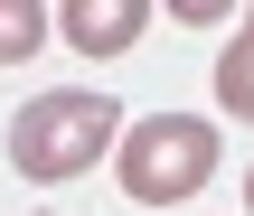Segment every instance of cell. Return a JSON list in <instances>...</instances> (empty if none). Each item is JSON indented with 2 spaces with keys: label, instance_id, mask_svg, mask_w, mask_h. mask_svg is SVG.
<instances>
[{
  "label": "cell",
  "instance_id": "3957f363",
  "mask_svg": "<svg viewBox=\"0 0 254 216\" xmlns=\"http://www.w3.org/2000/svg\"><path fill=\"white\" fill-rule=\"evenodd\" d=\"M141 28H151V0H66L57 9V38L85 56H132Z\"/></svg>",
  "mask_w": 254,
  "mask_h": 216
},
{
  "label": "cell",
  "instance_id": "6da1fadb",
  "mask_svg": "<svg viewBox=\"0 0 254 216\" xmlns=\"http://www.w3.org/2000/svg\"><path fill=\"white\" fill-rule=\"evenodd\" d=\"M123 132H132V113H123L113 94L57 85V94L19 104V122H9V169L38 179V188H57V179H85L104 151H123Z\"/></svg>",
  "mask_w": 254,
  "mask_h": 216
},
{
  "label": "cell",
  "instance_id": "277c9868",
  "mask_svg": "<svg viewBox=\"0 0 254 216\" xmlns=\"http://www.w3.org/2000/svg\"><path fill=\"white\" fill-rule=\"evenodd\" d=\"M217 104H226L236 122H254V9L236 19V38L217 47Z\"/></svg>",
  "mask_w": 254,
  "mask_h": 216
},
{
  "label": "cell",
  "instance_id": "8992f818",
  "mask_svg": "<svg viewBox=\"0 0 254 216\" xmlns=\"http://www.w3.org/2000/svg\"><path fill=\"white\" fill-rule=\"evenodd\" d=\"M245 216H254V169H245Z\"/></svg>",
  "mask_w": 254,
  "mask_h": 216
},
{
  "label": "cell",
  "instance_id": "5b68a950",
  "mask_svg": "<svg viewBox=\"0 0 254 216\" xmlns=\"http://www.w3.org/2000/svg\"><path fill=\"white\" fill-rule=\"evenodd\" d=\"M47 28H57V19H47L38 0H0V66L38 56V47H47Z\"/></svg>",
  "mask_w": 254,
  "mask_h": 216
},
{
  "label": "cell",
  "instance_id": "7a4b0ae2",
  "mask_svg": "<svg viewBox=\"0 0 254 216\" xmlns=\"http://www.w3.org/2000/svg\"><path fill=\"white\" fill-rule=\"evenodd\" d=\"M217 160H226V141H217V122H198V113H151V122H132L123 151H113L132 207H179V198H198V188L217 179Z\"/></svg>",
  "mask_w": 254,
  "mask_h": 216
}]
</instances>
